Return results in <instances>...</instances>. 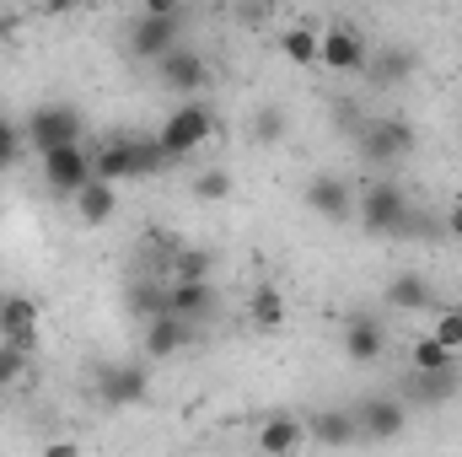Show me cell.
<instances>
[{"label": "cell", "instance_id": "6da1fadb", "mask_svg": "<svg viewBox=\"0 0 462 457\" xmlns=\"http://www.w3.org/2000/svg\"><path fill=\"white\" fill-rule=\"evenodd\" d=\"M167 167V151L156 140H108L97 156H92V173L103 183H124V178H156Z\"/></svg>", "mask_w": 462, "mask_h": 457}, {"label": "cell", "instance_id": "7a4b0ae2", "mask_svg": "<svg viewBox=\"0 0 462 457\" xmlns=\"http://www.w3.org/2000/svg\"><path fill=\"white\" fill-rule=\"evenodd\" d=\"M81 129H87V118L76 114L70 103H43V108H32V114H27V124H22V140H27L38 156H49V151L81 145Z\"/></svg>", "mask_w": 462, "mask_h": 457}, {"label": "cell", "instance_id": "3957f363", "mask_svg": "<svg viewBox=\"0 0 462 457\" xmlns=\"http://www.w3.org/2000/svg\"><path fill=\"white\" fill-rule=\"evenodd\" d=\"M210 129H216V114L205 108V103H178L167 124L156 129V145L167 151V162H183L189 151H199L205 140H210Z\"/></svg>", "mask_w": 462, "mask_h": 457}, {"label": "cell", "instance_id": "277c9868", "mask_svg": "<svg viewBox=\"0 0 462 457\" xmlns=\"http://www.w3.org/2000/svg\"><path fill=\"white\" fill-rule=\"evenodd\" d=\"M403 221H409V194L398 183H387V178L365 183V194H360V227L387 237V231H403Z\"/></svg>", "mask_w": 462, "mask_h": 457}, {"label": "cell", "instance_id": "5b68a950", "mask_svg": "<svg viewBox=\"0 0 462 457\" xmlns=\"http://www.w3.org/2000/svg\"><path fill=\"white\" fill-rule=\"evenodd\" d=\"M183 22H189V11H178V16H140L134 33H129V54L162 65L172 49H183Z\"/></svg>", "mask_w": 462, "mask_h": 457}, {"label": "cell", "instance_id": "8992f818", "mask_svg": "<svg viewBox=\"0 0 462 457\" xmlns=\"http://www.w3.org/2000/svg\"><path fill=\"white\" fill-rule=\"evenodd\" d=\"M318 65L323 70H334V76H360V70H371V49H365V38L355 33V27H328L323 33V43H318Z\"/></svg>", "mask_w": 462, "mask_h": 457}, {"label": "cell", "instance_id": "52a82bcc", "mask_svg": "<svg viewBox=\"0 0 462 457\" xmlns=\"http://www.w3.org/2000/svg\"><path fill=\"white\" fill-rule=\"evenodd\" d=\"M145 393H151V377H145V366H140V360H114V366H103V371H97V398H103L108 409L145 404Z\"/></svg>", "mask_w": 462, "mask_h": 457}, {"label": "cell", "instance_id": "ba28073f", "mask_svg": "<svg viewBox=\"0 0 462 457\" xmlns=\"http://www.w3.org/2000/svg\"><path fill=\"white\" fill-rule=\"evenodd\" d=\"M409 151H414V129H409L403 118H376V124H365V129H360V156H365V162H376V167L403 162Z\"/></svg>", "mask_w": 462, "mask_h": 457}, {"label": "cell", "instance_id": "9c48e42d", "mask_svg": "<svg viewBox=\"0 0 462 457\" xmlns=\"http://www.w3.org/2000/svg\"><path fill=\"white\" fill-rule=\"evenodd\" d=\"M92 178H97V173H92V156H87L81 145H65V151H49V156H43V183H49V194L76 200Z\"/></svg>", "mask_w": 462, "mask_h": 457}, {"label": "cell", "instance_id": "30bf717a", "mask_svg": "<svg viewBox=\"0 0 462 457\" xmlns=\"http://www.w3.org/2000/svg\"><path fill=\"white\" fill-rule=\"evenodd\" d=\"M38 323H43V312H38L32 296H5L0 302V344H16L22 355H32L38 350Z\"/></svg>", "mask_w": 462, "mask_h": 457}, {"label": "cell", "instance_id": "8fae6325", "mask_svg": "<svg viewBox=\"0 0 462 457\" xmlns=\"http://www.w3.org/2000/svg\"><path fill=\"white\" fill-rule=\"evenodd\" d=\"M403 404L398 398H365L360 409H355V425H360V436L365 442H398L403 436Z\"/></svg>", "mask_w": 462, "mask_h": 457}, {"label": "cell", "instance_id": "7c38bea8", "mask_svg": "<svg viewBox=\"0 0 462 457\" xmlns=\"http://www.w3.org/2000/svg\"><path fill=\"white\" fill-rule=\"evenodd\" d=\"M307 205H312L323 221H334V227L355 216V194H349L345 178H334V173H318V178L307 183Z\"/></svg>", "mask_w": 462, "mask_h": 457}, {"label": "cell", "instance_id": "4fadbf2b", "mask_svg": "<svg viewBox=\"0 0 462 457\" xmlns=\"http://www.w3.org/2000/svg\"><path fill=\"white\" fill-rule=\"evenodd\" d=\"M194 344V323H183V318H151L145 323V355L151 360H172V355H183Z\"/></svg>", "mask_w": 462, "mask_h": 457}, {"label": "cell", "instance_id": "5bb4252c", "mask_svg": "<svg viewBox=\"0 0 462 457\" xmlns=\"http://www.w3.org/2000/svg\"><path fill=\"white\" fill-rule=\"evenodd\" d=\"M156 76H162V87H167V92H194V87H205V76H210V70H205V60L183 43V49H172V54L156 65Z\"/></svg>", "mask_w": 462, "mask_h": 457}, {"label": "cell", "instance_id": "9a60e30c", "mask_svg": "<svg viewBox=\"0 0 462 457\" xmlns=\"http://www.w3.org/2000/svg\"><path fill=\"white\" fill-rule=\"evenodd\" d=\"M210 307H216L210 280H172V285H167V312H172V318L194 323V318H205Z\"/></svg>", "mask_w": 462, "mask_h": 457}, {"label": "cell", "instance_id": "2e32d148", "mask_svg": "<svg viewBox=\"0 0 462 457\" xmlns=\"http://www.w3.org/2000/svg\"><path fill=\"white\" fill-rule=\"evenodd\" d=\"M301 442H307V425L296 415H269L263 431H258V452L263 457H291Z\"/></svg>", "mask_w": 462, "mask_h": 457}, {"label": "cell", "instance_id": "e0dca14e", "mask_svg": "<svg viewBox=\"0 0 462 457\" xmlns=\"http://www.w3.org/2000/svg\"><path fill=\"white\" fill-rule=\"evenodd\" d=\"M307 436H312L318 447H349V442H360L355 409H323V415H312V420H307Z\"/></svg>", "mask_w": 462, "mask_h": 457}, {"label": "cell", "instance_id": "ac0fdd59", "mask_svg": "<svg viewBox=\"0 0 462 457\" xmlns=\"http://www.w3.org/2000/svg\"><path fill=\"white\" fill-rule=\"evenodd\" d=\"M382 344H387V334H382V323H376V318H349L345 355L355 360V366H371V360L382 355Z\"/></svg>", "mask_w": 462, "mask_h": 457}, {"label": "cell", "instance_id": "d6986e66", "mask_svg": "<svg viewBox=\"0 0 462 457\" xmlns=\"http://www.w3.org/2000/svg\"><path fill=\"white\" fill-rule=\"evenodd\" d=\"M114 210H118V189H114V183H103V178H92V183L76 194V216H81L87 227L114 221Z\"/></svg>", "mask_w": 462, "mask_h": 457}, {"label": "cell", "instance_id": "ffe728a7", "mask_svg": "<svg viewBox=\"0 0 462 457\" xmlns=\"http://www.w3.org/2000/svg\"><path fill=\"white\" fill-rule=\"evenodd\" d=\"M387 302H393V307H403V312H420V307H430V302H436V291H430V280H425V275H393V280H387Z\"/></svg>", "mask_w": 462, "mask_h": 457}, {"label": "cell", "instance_id": "44dd1931", "mask_svg": "<svg viewBox=\"0 0 462 457\" xmlns=\"http://www.w3.org/2000/svg\"><path fill=\"white\" fill-rule=\"evenodd\" d=\"M318 43H323L318 27H285V33H280V54H285L291 65H318Z\"/></svg>", "mask_w": 462, "mask_h": 457}, {"label": "cell", "instance_id": "7402d4cb", "mask_svg": "<svg viewBox=\"0 0 462 457\" xmlns=\"http://www.w3.org/2000/svg\"><path fill=\"white\" fill-rule=\"evenodd\" d=\"M409 360H414V377H436V371H452V366H457V355H452V350H441L430 334H425V340H414Z\"/></svg>", "mask_w": 462, "mask_h": 457}, {"label": "cell", "instance_id": "603a6c76", "mask_svg": "<svg viewBox=\"0 0 462 457\" xmlns=\"http://www.w3.org/2000/svg\"><path fill=\"white\" fill-rule=\"evenodd\" d=\"M247 312H253V329L269 334V329L285 323V296H280L274 285H263V291H253V307H247Z\"/></svg>", "mask_w": 462, "mask_h": 457}, {"label": "cell", "instance_id": "cb8c5ba5", "mask_svg": "<svg viewBox=\"0 0 462 457\" xmlns=\"http://www.w3.org/2000/svg\"><path fill=\"white\" fill-rule=\"evenodd\" d=\"M452 393H457V366L452 371H436V377H414V398H425V404H441Z\"/></svg>", "mask_w": 462, "mask_h": 457}, {"label": "cell", "instance_id": "d4e9b609", "mask_svg": "<svg viewBox=\"0 0 462 457\" xmlns=\"http://www.w3.org/2000/svg\"><path fill=\"white\" fill-rule=\"evenodd\" d=\"M194 200H205V205L231 200V173H221V167H205V173L194 178Z\"/></svg>", "mask_w": 462, "mask_h": 457}, {"label": "cell", "instance_id": "484cf974", "mask_svg": "<svg viewBox=\"0 0 462 457\" xmlns=\"http://www.w3.org/2000/svg\"><path fill=\"white\" fill-rule=\"evenodd\" d=\"M430 340L441 344V350H462V307H441V318H436V329H430Z\"/></svg>", "mask_w": 462, "mask_h": 457}, {"label": "cell", "instance_id": "4316f807", "mask_svg": "<svg viewBox=\"0 0 462 457\" xmlns=\"http://www.w3.org/2000/svg\"><path fill=\"white\" fill-rule=\"evenodd\" d=\"M409 70H414V54H409V49H387V54L371 65V76H376L382 87H387V81H398V76H409Z\"/></svg>", "mask_w": 462, "mask_h": 457}, {"label": "cell", "instance_id": "83f0119b", "mask_svg": "<svg viewBox=\"0 0 462 457\" xmlns=\"http://www.w3.org/2000/svg\"><path fill=\"white\" fill-rule=\"evenodd\" d=\"M205 275H210V253L205 247H183L172 258V280H205Z\"/></svg>", "mask_w": 462, "mask_h": 457}, {"label": "cell", "instance_id": "f1b7e54d", "mask_svg": "<svg viewBox=\"0 0 462 457\" xmlns=\"http://www.w3.org/2000/svg\"><path fill=\"white\" fill-rule=\"evenodd\" d=\"M129 312H140V318H167V291L134 285V291H129Z\"/></svg>", "mask_w": 462, "mask_h": 457}, {"label": "cell", "instance_id": "f546056e", "mask_svg": "<svg viewBox=\"0 0 462 457\" xmlns=\"http://www.w3.org/2000/svg\"><path fill=\"white\" fill-rule=\"evenodd\" d=\"M27 377V355L16 344H0V387H16Z\"/></svg>", "mask_w": 462, "mask_h": 457}, {"label": "cell", "instance_id": "4dcf8cb0", "mask_svg": "<svg viewBox=\"0 0 462 457\" xmlns=\"http://www.w3.org/2000/svg\"><path fill=\"white\" fill-rule=\"evenodd\" d=\"M22 145H27V140H22V129H16L11 118H0V173L22 156Z\"/></svg>", "mask_w": 462, "mask_h": 457}, {"label": "cell", "instance_id": "1f68e13d", "mask_svg": "<svg viewBox=\"0 0 462 457\" xmlns=\"http://www.w3.org/2000/svg\"><path fill=\"white\" fill-rule=\"evenodd\" d=\"M253 135H258V140H280V135H285V114L263 108V114L253 118Z\"/></svg>", "mask_w": 462, "mask_h": 457}, {"label": "cell", "instance_id": "d6a6232c", "mask_svg": "<svg viewBox=\"0 0 462 457\" xmlns=\"http://www.w3.org/2000/svg\"><path fill=\"white\" fill-rule=\"evenodd\" d=\"M43 457H81V447H76V442H49Z\"/></svg>", "mask_w": 462, "mask_h": 457}, {"label": "cell", "instance_id": "836d02e7", "mask_svg": "<svg viewBox=\"0 0 462 457\" xmlns=\"http://www.w3.org/2000/svg\"><path fill=\"white\" fill-rule=\"evenodd\" d=\"M447 231H452V237H462V200L452 205V216H447Z\"/></svg>", "mask_w": 462, "mask_h": 457}]
</instances>
